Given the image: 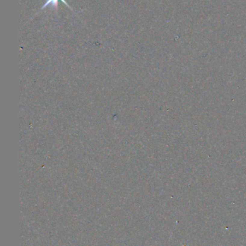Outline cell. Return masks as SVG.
Listing matches in <instances>:
<instances>
[{
	"label": "cell",
	"instance_id": "obj_1",
	"mask_svg": "<svg viewBox=\"0 0 246 246\" xmlns=\"http://www.w3.org/2000/svg\"><path fill=\"white\" fill-rule=\"evenodd\" d=\"M59 0H47V1L45 2V3L44 4V5H43V6L42 7L41 10H43V9H44L45 7H48L49 5H51L52 7H54V8H55L56 10H58V2H59ZM61 1L63 3H64L65 5H66L69 8H70L71 10H72V8H71V7H70V5H68V4H67V3L66 2H65V0H61Z\"/></svg>",
	"mask_w": 246,
	"mask_h": 246
}]
</instances>
